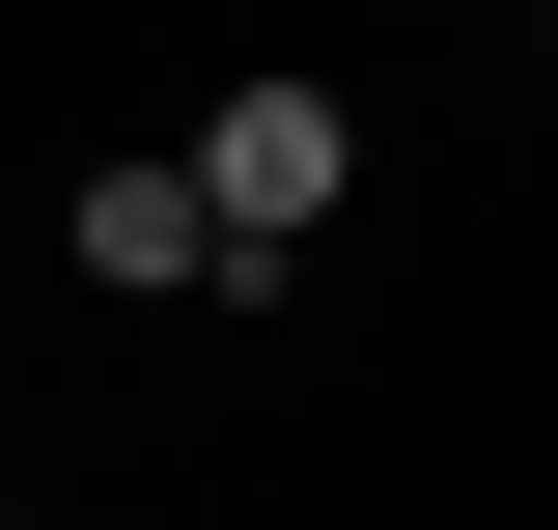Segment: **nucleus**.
I'll use <instances>...</instances> for the list:
<instances>
[{
	"label": "nucleus",
	"instance_id": "f257e3e1",
	"mask_svg": "<svg viewBox=\"0 0 558 530\" xmlns=\"http://www.w3.org/2000/svg\"><path fill=\"white\" fill-rule=\"evenodd\" d=\"M336 168H363V112H336V84H223V112L168 140V196L223 224V279H279V252H307V224H336Z\"/></svg>",
	"mask_w": 558,
	"mask_h": 530
},
{
	"label": "nucleus",
	"instance_id": "f03ea898",
	"mask_svg": "<svg viewBox=\"0 0 558 530\" xmlns=\"http://www.w3.org/2000/svg\"><path fill=\"white\" fill-rule=\"evenodd\" d=\"M84 279H140V308H168V279H223V224L168 196V168H84Z\"/></svg>",
	"mask_w": 558,
	"mask_h": 530
}]
</instances>
